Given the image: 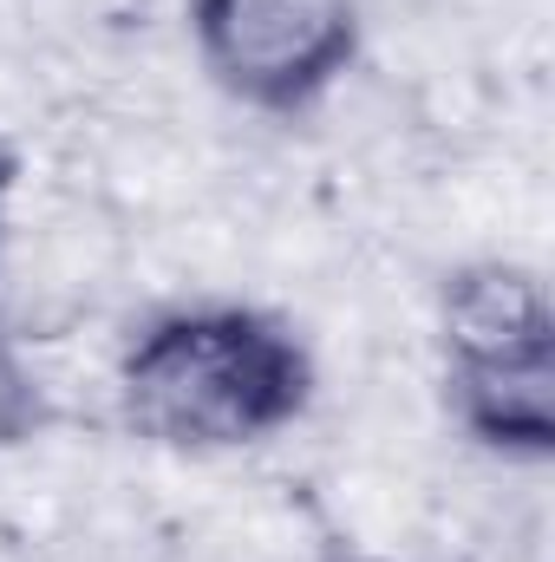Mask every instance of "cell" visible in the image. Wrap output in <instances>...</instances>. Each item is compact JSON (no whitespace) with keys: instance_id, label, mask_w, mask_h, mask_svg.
I'll list each match as a JSON object with an SVG mask.
<instances>
[{"instance_id":"6da1fadb","label":"cell","mask_w":555,"mask_h":562,"mask_svg":"<svg viewBox=\"0 0 555 562\" xmlns=\"http://www.w3.org/2000/svg\"><path fill=\"white\" fill-rule=\"evenodd\" d=\"M320 367L294 321L256 301H177L118 347L112 393L132 438L183 458L256 451L307 419Z\"/></svg>"},{"instance_id":"3957f363","label":"cell","mask_w":555,"mask_h":562,"mask_svg":"<svg viewBox=\"0 0 555 562\" xmlns=\"http://www.w3.org/2000/svg\"><path fill=\"white\" fill-rule=\"evenodd\" d=\"M196 66L256 119H314L366 53L360 0H183Z\"/></svg>"},{"instance_id":"8992f818","label":"cell","mask_w":555,"mask_h":562,"mask_svg":"<svg viewBox=\"0 0 555 562\" xmlns=\"http://www.w3.org/2000/svg\"><path fill=\"white\" fill-rule=\"evenodd\" d=\"M327 562H373V557H327Z\"/></svg>"},{"instance_id":"5b68a950","label":"cell","mask_w":555,"mask_h":562,"mask_svg":"<svg viewBox=\"0 0 555 562\" xmlns=\"http://www.w3.org/2000/svg\"><path fill=\"white\" fill-rule=\"evenodd\" d=\"M13 190H20V150L0 138V243H7V216H13Z\"/></svg>"},{"instance_id":"277c9868","label":"cell","mask_w":555,"mask_h":562,"mask_svg":"<svg viewBox=\"0 0 555 562\" xmlns=\"http://www.w3.org/2000/svg\"><path fill=\"white\" fill-rule=\"evenodd\" d=\"M53 419H59V413H53L46 380L33 373V360L20 353V340L0 327V451H20V445L46 438Z\"/></svg>"},{"instance_id":"7a4b0ae2","label":"cell","mask_w":555,"mask_h":562,"mask_svg":"<svg viewBox=\"0 0 555 562\" xmlns=\"http://www.w3.org/2000/svg\"><path fill=\"white\" fill-rule=\"evenodd\" d=\"M444 419L497 464L555 458V301L543 269L510 256L457 262L438 288Z\"/></svg>"}]
</instances>
